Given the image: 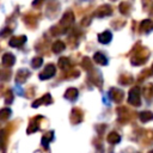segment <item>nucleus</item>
I'll return each instance as SVG.
<instances>
[{
  "instance_id": "obj_1",
  "label": "nucleus",
  "mask_w": 153,
  "mask_h": 153,
  "mask_svg": "<svg viewBox=\"0 0 153 153\" xmlns=\"http://www.w3.org/2000/svg\"><path fill=\"white\" fill-rule=\"evenodd\" d=\"M54 73H55V68H54L53 66H49V67L45 69V72L41 74V79H47V78H50L51 75H54Z\"/></svg>"
},
{
  "instance_id": "obj_2",
  "label": "nucleus",
  "mask_w": 153,
  "mask_h": 153,
  "mask_svg": "<svg viewBox=\"0 0 153 153\" xmlns=\"http://www.w3.org/2000/svg\"><path fill=\"white\" fill-rule=\"evenodd\" d=\"M41 63H42V59H36V60L33 61V67H36V65H38V66H39Z\"/></svg>"
}]
</instances>
